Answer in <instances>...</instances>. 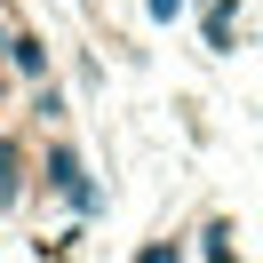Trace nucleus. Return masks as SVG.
Masks as SVG:
<instances>
[{
	"instance_id": "obj_1",
	"label": "nucleus",
	"mask_w": 263,
	"mask_h": 263,
	"mask_svg": "<svg viewBox=\"0 0 263 263\" xmlns=\"http://www.w3.org/2000/svg\"><path fill=\"white\" fill-rule=\"evenodd\" d=\"M40 176H48V192L64 199L72 215H96L104 208V192H96V176H88V160L72 144H48V160H40Z\"/></svg>"
},
{
	"instance_id": "obj_2",
	"label": "nucleus",
	"mask_w": 263,
	"mask_h": 263,
	"mask_svg": "<svg viewBox=\"0 0 263 263\" xmlns=\"http://www.w3.org/2000/svg\"><path fill=\"white\" fill-rule=\"evenodd\" d=\"M0 64L24 72V80H48V48H40V32H0Z\"/></svg>"
},
{
	"instance_id": "obj_3",
	"label": "nucleus",
	"mask_w": 263,
	"mask_h": 263,
	"mask_svg": "<svg viewBox=\"0 0 263 263\" xmlns=\"http://www.w3.org/2000/svg\"><path fill=\"white\" fill-rule=\"evenodd\" d=\"M24 176H32V160H24V144L16 136H0V215L24 199Z\"/></svg>"
},
{
	"instance_id": "obj_4",
	"label": "nucleus",
	"mask_w": 263,
	"mask_h": 263,
	"mask_svg": "<svg viewBox=\"0 0 263 263\" xmlns=\"http://www.w3.org/2000/svg\"><path fill=\"white\" fill-rule=\"evenodd\" d=\"M199 239H208V247H199V255H208V263H239V255H231V223H208V231H199Z\"/></svg>"
},
{
	"instance_id": "obj_5",
	"label": "nucleus",
	"mask_w": 263,
	"mask_h": 263,
	"mask_svg": "<svg viewBox=\"0 0 263 263\" xmlns=\"http://www.w3.org/2000/svg\"><path fill=\"white\" fill-rule=\"evenodd\" d=\"M208 48H215V56L231 48V0H223V8H208Z\"/></svg>"
},
{
	"instance_id": "obj_6",
	"label": "nucleus",
	"mask_w": 263,
	"mask_h": 263,
	"mask_svg": "<svg viewBox=\"0 0 263 263\" xmlns=\"http://www.w3.org/2000/svg\"><path fill=\"white\" fill-rule=\"evenodd\" d=\"M136 263H183V247L176 239H152V247H136Z\"/></svg>"
},
{
	"instance_id": "obj_7",
	"label": "nucleus",
	"mask_w": 263,
	"mask_h": 263,
	"mask_svg": "<svg viewBox=\"0 0 263 263\" xmlns=\"http://www.w3.org/2000/svg\"><path fill=\"white\" fill-rule=\"evenodd\" d=\"M144 8H152V24H167V16L183 8V0H144Z\"/></svg>"
}]
</instances>
